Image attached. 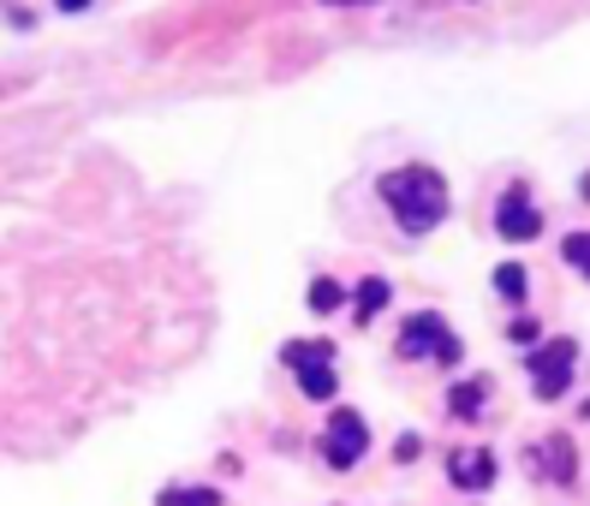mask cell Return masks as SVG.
I'll return each mask as SVG.
<instances>
[{
    "instance_id": "cell-1",
    "label": "cell",
    "mask_w": 590,
    "mask_h": 506,
    "mask_svg": "<svg viewBox=\"0 0 590 506\" xmlns=\"http://www.w3.org/2000/svg\"><path fill=\"white\" fill-rule=\"evenodd\" d=\"M382 202L400 214L406 233H430L447 214V180L435 168H423V161H411V168L382 173Z\"/></svg>"
},
{
    "instance_id": "cell-2",
    "label": "cell",
    "mask_w": 590,
    "mask_h": 506,
    "mask_svg": "<svg viewBox=\"0 0 590 506\" xmlns=\"http://www.w3.org/2000/svg\"><path fill=\"white\" fill-rule=\"evenodd\" d=\"M400 358H435V363H459L466 358V346H459L454 334H447L442 316H411L406 328H400Z\"/></svg>"
},
{
    "instance_id": "cell-3",
    "label": "cell",
    "mask_w": 590,
    "mask_h": 506,
    "mask_svg": "<svg viewBox=\"0 0 590 506\" xmlns=\"http://www.w3.org/2000/svg\"><path fill=\"white\" fill-rule=\"evenodd\" d=\"M573 363H579V340H549L543 351H531V387L537 399H561L573 387Z\"/></svg>"
},
{
    "instance_id": "cell-4",
    "label": "cell",
    "mask_w": 590,
    "mask_h": 506,
    "mask_svg": "<svg viewBox=\"0 0 590 506\" xmlns=\"http://www.w3.org/2000/svg\"><path fill=\"white\" fill-rule=\"evenodd\" d=\"M364 453H370V423H364L358 411H334L329 435H322V459H329L334 471H353Z\"/></svg>"
},
{
    "instance_id": "cell-5",
    "label": "cell",
    "mask_w": 590,
    "mask_h": 506,
    "mask_svg": "<svg viewBox=\"0 0 590 506\" xmlns=\"http://www.w3.org/2000/svg\"><path fill=\"white\" fill-rule=\"evenodd\" d=\"M495 233L513 238V245H525V238L543 233V214L531 209V192H525V185H513V192L495 202Z\"/></svg>"
},
{
    "instance_id": "cell-6",
    "label": "cell",
    "mask_w": 590,
    "mask_h": 506,
    "mask_svg": "<svg viewBox=\"0 0 590 506\" xmlns=\"http://www.w3.org/2000/svg\"><path fill=\"white\" fill-rule=\"evenodd\" d=\"M447 477H454L459 489H483V483H495V453H483V447L454 453V459H447Z\"/></svg>"
},
{
    "instance_id": "cell-7",
    "label": "cell",
    "mask_w": 590,
    "mask_h": 506,
    "mask_svg": "<svg viewBox=\"0 0 590 506\" xmlns=\"http://www.w3.org/2000/svg\"><path fill=\"white\" fill-rule=\"evenodd\" d=\"M483 399H489V382H483V375H471V382L447 387V411L466 417V423H471V417H483Z\"/></svg>"
},
{
    "instance_id": "cell-8",
    "label": "cell",
    "mask_w": 590,
    "mask_h": 506,
    "mask_svg": "<svg viewBox=\"0 0 590 506\" xmlns=\"http://www.w3.org/2000/svg\"><path fill=\"white\" fill-rule=\"evenodd\" d=\"M543 453H549V477H555V483H573V441L567 435H549ZM543 453H531V459L543 465Z\"/></svg>"
},
{
    "instance_id": "cell-9",
    "label": "cell",
    "mask_w": 590,
    "mask_h": 506,
    "mask_svg": "<svg viewBox=\"0 0 590 506\" xmlns=\"http://www.w3.org/2000/svg\"><path fill=\"white\" fill-rule=\"evenodd\" d=\"M382 304H388V281H358V298H353V322H376L382 316Z\"/></svg>"
},
{
    "instance_id": "cell-10",
    "label": "cell",
    "mask_w": 590,
    "mask_h": 506,
    "mask_svg": "<svg viewBox=\"0 0 590 506\" xmlns=\"http://www.w3.org/2000/svg\"><path fill=\"white\" fill-rule=\"evenodd\" d=\"M298 387H305L310 399H334V358L305 363V370H298Z\"/></svg>"
},
{
    "instance_id": "cell-11",
    "label": "cell",
    "mask_w": 590,
    "mask_h": 506,
    "mask_svg": "<svg viewBox=\"0 0 590 506\" xmlns=\"http://www.w3.org/2000/svg\"><path fill=\"white\" fill-rule=\"evenodd\" d=\"M334 358V340H293V346L281 351V363H293V370H305V363H322Z\"/></svg>"
},
{
    "instance_id": "cell-12",
    "label": "cell",
    "mask_w": 590,
    "mask_h": 506,
    "mask_svg": "<svg viewBox=\"0 0 590 506\" xmlns=\"http://www.w3.org/2000/svg\"><path fill=\"white\" fill-rule=\"evenodd\" d=\"M495 293L507 298V304L525 298V269H519V262H501V269H495Z\"/></svg>"
},
{
    "instance_id": "cell-13",
    "label": "cell",
    "mask_w": 590,
    "mask_h": 506,
    "mask_svg": "<svg viewBox=\"0 0 590 506\" xmlns=\"http://www.w3.org/2000/svg\"><path fill=\"white\" fill-rule=\"evenodd\" d=\"M561 257H567L579 274H590V233H567L561 238Z\"/></svg>"
},
{
    "instance_id": "cell-14",
    "label": "cell",
    "mask_w": 590,
    "mask_h": 506,
    "mask_svg": "<svg viewBox=\"0 0 590 506\" xmlns=\"http://www.w3.org/2000/svg\"><path fill=\"white\" fill-rule=\"evenodd\" d=\"M341 304H346L341 281H317V286H310V310H341Z\"/></svg>"
},
{
    "instance_id": "cell-15",
    "label": "cell",
    "mask_w": 590,
    "mask_h": 506,
    "mask_svg": "<svg viewBox=\"0 0 590 506\" xmlns=\"http://www.w3.org/2000/svg\"><path fill=\"white\" fill-rule=\"evenodd\" d=\"M507 334H513V340H537V322H531V316H519V322H513Z\"/></svg>"
},
{
    "instance_id": "cell-16",
    "label": "cell",
    "mask_w": 590,
    "mask_h": 506,
    "mask_svg": "<svg viewBox=\"0 0 590 506\" xmlns=\"http://www.w3.org/2000/svg\"><path fill=\"white\" fill-rule=\"evenodd\" d=\"M54 7H60V12H84L90 0H54Z\"/></svg>"
},
{
    "instance_id": "cell-17",
    "label": "cell",
    "mask_w": 590,
    "mask_h": 506,
    "mask_svg": "<svg viewBox=\"0 0 590 506\" xmlns=\"http://www.w3.org/2000/svg\"><path fill=\"white\" fill-rule=\"evenodd\" d=\"M329 7H364V0H329Z\"/></svg>"
}]
</instances>
